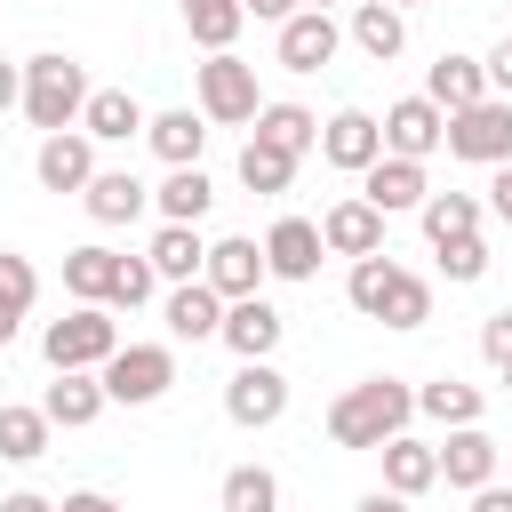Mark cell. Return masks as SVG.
<instances>
[{
    "label": "cell",
    "mask_w": 512,
    "mask_h": 512,
    "mask_svg": "<svg viewBox=\"0 0 512 512\" xmlns=\"http://www.w3.org/2000/svg\"><path fill=\"white\" fill-rule=\"evenodd\" d=\"M240 8H248V16H256V24H288V16H296V8H304V0H240Z\"/></svg>",
    "instance_id": "43"
},
{
    "label": "cell",
    "mask_w": 512,
    "mask_h": 512,
    "mask_svg": "<svg viewBox=\"0 0 512 512\" xmlns=\"http://www.w3.org/2000/svg\"><path fill=\"white\" fill-rule=\"evenodd\" d=\"M144 144H152L168 168H192V160H200V144H208V120H200V112H184V104H176V112H152V120H144Z\"/></svg>",
    "instance_id": "21"
},
{
    "label": "cell",
    "mask_w": 512,
    "mask_h": 512,
    "mask_svg": "<svg viewBox=\"0 0 512 512\" xmlns=\"http://www.w3.org/2000/svg\"><path fill=\"white\" fill-rule=\"evenodd\" d=\"M248 128H256L264 144H280V152H296V160H304V152L320 144V120H312L304 104H256V120H248Z\"/></svg>",
    "instance_id": "29"
},
{
    "label": "cell",
    "mask_w": 512,
    "mask_h": 512,
    "mask_svg": "<svg viewBox=\"0 0 512 512\" xmlns=\"http://www.w3.org/2000/svg\"><path fill=\"white\" fill-rule=\"evenodd\" d=\"M40 352H48V368H104V360L120 352V320H112V304H72L64 320H48Z\"/></svg>",
    "instance_id": "4"
},
{
    "label": "cell",
    "mask_w": 512,
    "mask_h": 512,
    "mask_svg": "<svg viewBox=\"0 0 512 512\" xmlns=\"http://www.w3.org/2000/svg\"><path fill=\"white\" fill-rule=\"evenodd\" d=\"M416 408H424L432 424H480V384L440 376V384H424V392H416Z\"/></svg>",
    "instance_id": "35"
},
{
    "label": "cell",
    "mask_w": 512,
    "mask_h": 512,
    "mask_svg": "<svg viewBox=\"0 0 512 512\" xmlns=\"http://www.w3.org/2000/svg\"><path fill=\"white\" fill-rule=\"evenodd\" d=\"M424 160H400V152H376L368 168H360V200L376 208V216H408V208H424Z\"/></svg>",
    "instance_id": "9"
},
{
    "label": "cell",
    "mask_w": 512,
    "mask_h": 512,
    "mask_svg": "<svg viewBox=\"0 0 512 512\" xmlns=\"http://www.w3.org/2000/svg\"><path fill=\"white\" fill-rule=\"evenodd\" d=\"M392 8H424V0H392Z\"/></svg>",
    "instance_id": "52"
},
{
    "label": "cell",
    "mask_w": 512,
    "mask_h": 512,
    "mask_svg": "<svg viewBox=\"0 0 512 512\" xmlns=\"http://www.w3.org/2000/svg\"><path fill=\"white\" fill-rule=\"evenodd\" d=\"M320 256H328V248H320V224H312V216H280V224L264 232V272H272V280H312Z\"/></svg>",
    "instance_id": "14"
},
{
    "label": "cell",
    "mask_w": 512,
    "mask_h": 512,
    "mask_svg": "<svg viewBox=\"0 0 512 512\" xmlns=\"http://www.w3.org/2000/svg\"><path fill=\"white\" fill-rule=\"evenodd\" d=\"M304 8H336V0H304Z\"/></svg>",
    "instance_id": "51"
},
{
    "label": "cell",
    "mask_w": 512,
    "mask_h": 512,
    "mask_svg": "<svg viewBox=\"0 0 512 512\" xmlns=\"http://www.w3.org/2000/svg\"><path fill=\"white\" fill-rule=\"evenodd\" d=\"M336 48H344V32H336L328 8H296V16L280 24V64H288V72H320Z\"/></svg>",
    "instance_id": "15"
},
{
    "label": "cell",
    "mask_w": 512,
    "mask_h": 512,
    "mask_svg": "<svg viewBox=\"0 0 512 512\" xmlns=\"http://www.w3.org/2000/svg\"><path fill=\"white\" fill-rule=\"evenodd\" d=\"M80 200H88V216H96V224H136V216H144V200H152V192H144V184H136V176H128V168H96V176H88V192H80Z\"/></svg>",
    "instance_id": "22"
},
{
    "label": "cell",
    "mask_w": 512,
    "mask_h": 512,
    "mask_svg": "<svg viewBox=\"0 0 512 512\" xmlns=\"http://www.w3.org/2000/svg\"><path fill=\"white\" fill-rule=\"evenodd\" d=\"M480 352H488L496 368L512 360V312H488V328H480Z\"/></svg>",
    "instance_id": "40"
},
{
    "label": "cell",
    "mask_w": 512,
    "mask_h": 512,
    "mask_svg": "<svg viewBox=\"0 0 512 512\" xmlns=\"http://www.w3.org/2000/svg\"><path fill=\"white\" fill-rule=\"evenodd\" d=\"M320 248H336V256H376V248H384V216H376L368 200H336V208L320 216Z\"/></svg>",
    "instance_id": "20"
},
{
    "label": "cell",
    "mask_w": 512,
    "mask_h": 512,
    "mask_svg": "<svg viewBox=\"0 0 512 512\" xmlns=\"http://www.w3.org/2000/svg\"><path fill=\"white\" fill-rule=\"evenodd\" d=\"M48 432H56V424H48L40 408H0V456H8V464H40V456H48Z\"/></svg>",
    "instance_id": "32"
},
{
    "label": "cell",
    "mask_w": 512,
    "mask_h": 512,
    "mask_svg": "<svg viewBox=\"0 0 512 512\" xmlns=\"http://www.w3.org/2000/svg\"><path fill=\"white\" fill-rule=\"evenodd\" d=\"M280 328H288V320H280V312H272L264 296H232V304H224V320H216V336H224V344H232L240 360H272Z\"/></svg>",
    "instance_id": "17"
},
{
    "label": "cell",
    "mask_w": 512,
    "mask_h": 512,
    "mask_svg": "<svg viewBox=\"0 0 512 512\" xmlns=\"http://www.w3.org/2000/svg\"><path fill=\"white\" fill-rule=\"evenodd\" d=\"M352 48H360V56H376V64H392V56L408 48L400 8H392V0H360V8H352Z\"/></svg>",
    "instance_id": "26"
},
{
    "label": "cell",
    "mask_w": 512,
    "mask_h": 512,
    "mask_svg": "<svg viewBox=\"0 0 512 512\" xmlns=\"http://www.w3.org/2000/svg\"><path fill=\"white\" fill-rule=\"evenodd\" d=\"M240 184H248V192H288V184H296V152L248 136V144H240Z\"/></svg>",
    "instance_id": "31"
},
{
    "label": "cell",
    "mask_w": 512,
    "mask_h": 512,
    "mask_svg": "<svg viewBox=\"0 0 512 512\" xmlns=\"http://www.w3.org/2000/svg\"><path fill=\"white\" fill-rule=\"evenodd\" d=\"M96 384H104V400H120V408H152V400L176 384V352H168V344H120V352L96 368Z\"/></svg>",
    "instance_id": "5"
},
{
    "label": "cell",
    "mask_w": 512,
    "mask_h": 512,
    "mask_svg": "<svg viewBox=\"0 0 512 512\" xmlns=\"http://www.w3.org/2000/svg\"><path fill=\"white\" fill-rule=\"evenodd\" d=\"M488 208H496V224H512V160H496V176H488Z\"/></svg>",
    "instance_id": "42"
},
{
    "label": "cell",
    "mask_w": 512,
    "mask_h": 512,
    "mask_svg": "<svg viewBox=\"0 0 512 512\" xmlns=\"http://www.w3.org/2000/svg\"><path fill=\"white\" fill-rule=\"evenodd\" d=\"M440 144H448L456 160H480V168H496V160H512V96H480V104H464V112H448V128H440Z\"/></svg>",
    "instance_id": "6"
},
{
    "label": "cell",
    "mask_w": 512,
    "mask_h": 512,
    "mask_svg": "<svg viewBox=\"0 0 512 512\" xmlns=\"http://www.w3.org/2000/svg\"><path fill=\"white\" fill-rule=\"evenodd\" d=\"M16 320H24V312H8V304H0V352H8V336H16Z\"/></svg>",
    "instance_id": "49"
},
{
    "label": "cell",
    "mask_w": 512,
    "mask_h": 512,
    "mask_svg": "<svg viewBox=\"0 0 512 512\" xmlns=\"http://www.w3.org/2000/svg\"><path fill=\"white\" fill-rule=\"evenodd\" d=\"M424 240L432 248H448V240H464V232H480V200L472 192H424Z\"/></svg>",
    "instance_id": "30"
},
{
    "label": "cell",
    "mask_w": 512,
    "mask_h": 512,
    "mask_svg": "<svg viewBox=\"0 0 512 512\" xmlns=\"http://www.w3.org/2000/svg\"><path fill=\"white\" fill-rule=\"evenodd\" d=\"M144 264H152L160 280H200V264H208L200 224H160V232H152V248H144Z\"/></svg>",
    "instance_id": "23"
},
{
    "label": "cell",
    "mask_w": 512,
    "mask_h": 512,
    "mask_svg": "<svg viewBox=\"0 0 512 512\" xmlns=\"http://www.w3.org/2000/svg\"><path fill=\"white\" fill-rule=\"evenodd\" d=\"M0 512H56L48 496H32V488H16V496H0Z\"/></svg>",
    "instance_id": "48"
},
{
    "label": "cell",
    "mask_w": 512,
    "mask_h": 512,
    "mask_svg": "<svg viewBox=\"0 0 512 512\" xmlns=\"http://www.w3.org/2000/svg\"><path fill=\"white\" fill-rule=\"evenodd\" d=\"M256 64H240L232 48H216L208 64H200V120H216V128H248L256 120Z\"/></svg>",
    "instance_id": "7"
},
{
    "label": "cell",
    "mask_w": 512,
    "mask_h": 512,
    "mask_svg": "<svg viewBox=\"0 0 512 512\" xmlns=\"http://www.w3.org/2000/svg\"><path fill=\"white\" fill-rule=\"evenodd\" d=\"M224 512H280V480L264 464H232L224 472Z\"/></svg>",
    "instance_id": "36"
},
{
    "label": "cell",
    "mask_w": 512,
    "mask_h": 512,
    "mask_svg": "<svg viewBox=\"0 0 512 512\" xmlns=\"http://www.w3.org/2000/svg\"><path fill=\"white\" fill-rule=\"evenodd\" d=\"M384 152H400V160H424V152H440V128H448V112L432 104V96H400L384 120Z\"/></svg>",
    "instance_id": "12"
},
{
    "label": "cell",
    "mask_w": 512,
    "mask_h": 512,
    "mask_svg": "<svg viewBox=\"0 0 512 512\" xmlns=\"http://www.w3.org/2000/svg\"><path fill=\"white\" fill-rule=\"evenodd\" d=\"M424 96H432L440 112H464V104H480V96H488V72H480V56H440V64L424 72Z\"/></svg>",
    "instance_id": "27"
},
{
    "label": "cell",
    "mask_w": 512,
    "mask_h": 512,
    "mask_svg": "<svg viewBox=\"0 0 512 512\" xmlns=\"http://www.w3.org/2000/svg\"><path fill=\"white\" fill-rule=\"evenodd\" d=\"M384 152V128H376V112H360V104H344L336 120H320V160L328 168H344V176H360L368 160Z\"/></svg>",
    "instance_id": "11"
},
{
    "label": "cell",
    "mask_w": 512,
    "mask_h": 512,
    "mask_svg": "<svg viewBox=\"0 0 512 512\" xmlns=\"http://www.w3.org/2000/svg\"><path fill=\"white\" fill-rule=\"evenodd\" d=\"M112 264H120V256H112V248H96V240H88V248H72V256H64V288H72V304H104Z\"/></svg>",
    "instance_id": "34"
},
{
    "label": "cell",
    "mask_w": 512,
    "mask_h": 512,
    "mask_svg": "<svg viewBox=\"0 0 512 512\" xmlns=\"http://www.w3.org/2000/svg\"><path fill=\"white\" fill-rule=\"evenodd\" d=\"M144 104L128 96V88H88V104H80V136H96V144H128V136H144Z\"/></svg>",
    "instance_id": "18"
},
{
    "label": "cell",
    "mask_w": 512,
    "mask_h": 512,
    "mask_svg": "<svg viewBox=\"0 0 512 512\" xmlns=\"http://www.w3.org/2000/svg\"><path fill=\"white\" fill-rule=\"evenodd\" d=\"M8 104H24V64L0 56V112H8Z\"/></svg>",
    "instance_id": "45"
},
{
    "label": "cell",
    "mask_w": 512,
    "mask_h": 512,
    "mask_svg": "<svg viewBox=\"0 0 512 512\" xmlns=\"http://www.w3.org/2000/svg\"><path fill=\"white\" fill-rule=\"evenodd\" d=\"M80 104H88V72L72 56H32L24 64V120L32 128H80Z\"/></svg>",
    "instance_id": "3"
},
{
    "label": "cell",
    "mask_w": 512,
    "mask_h": 512,
    "mask_svg": "<svg viewBox=\"0 0 512 512\" xmlns=\"http://www.w3.org/2000/svg\"><path fill=\"white\" fill-rule=\"evenodd\" d=\"M504 464H512V448H504Z\"/></svg>",
    "instance_id": "53"
},
{
    "label": "cell",
    "mask_w": 512,
    "mask_h": 512,
    "mask_svg": "<svg viewBox=\"0 0 512 512\" xmlns=\"http://www.w3.org/2000/svg\"><path fill=\"white\" fill-rule=\"evenodd\" d=\"M440 272H448V280H480V272H488V240H480V232L448 240V248H440Z\"/></svg>",
    "instance_id": "39"
},
{
    "label": "cell",
    "mask_w": 512,
    "mask_h": 512,
    "mask_svg": "<svg viewBox=\"0 0 512 512\" xmlns=\"http://www.w3.org/2000/svg\"><path fill=\"white\" fill-rule=\"evenodd\" d=\"M432 456H440V480L472 496V488H488V480H496V464H504V440H488L480 424H448V440H440Z\"/></svg>",
    "instance_id": "10"
},
{
    "label": "cell",
    "mask_w": 512,
    "mask_h": 512,
    "mask_svg": "<svg viewBox=\"0 0 512 512\" xmlns=\"http://www.w3.org/2000/svg\"><path fill=\"white\" fill-rule=\"evenodd\" d=\"M152 280H160V272H152L144 256H120V264H112V288H104V304H112V312H136V304L152 296Z\"/></svg>",
    "instance_id": "37"
},
{
    "label": "cell",
    "mask_w": 512,
    "mask_h": 512,
    "mask_svg": "<svg viewBox=\"0 0 512 512\" xmlns=\"http://www.w3.org/2000/svg\"><path fill=\"white\" fill-rule=\"evenodd\" d=\"M224 416H232L240 432L280 424V416H288V376H280L272 360H240V368H232V384H224Z\"/></svg>",
    "instance_id": "8"
},
{
    "label": "cell",
    "mask_w": 512,
    "mask_h": 512,
    "mask_svg": "<svg viewBox=\"0 0 512 512\" xmlns=\"http://www.w3.org/2000/svg\"><path fill=\"white\" fill-rule=\"evenodd\" d=\"M216 320H224V296H216L208 280H176V296H168V336H176V344H200V336H216Z\"/></svg>",
    "instance_id": "24"
},
{
    "label": "cell",
    "mask_w": 512,
    "mask_h": 512,
    "mask_svg": "<svg viewBox=\"0 0 512 512\" xmlns=\"http://www.w3.org/2000/svg\"><path fill=\"white\" fill-rule=\"evenodd\" d=\"M408 416H416V392H408L400 376H360L352 392H336L328 440H336V448H384L392 432H408Z\"/></svg>",
    "instance_id": "2"
},
{
    "label": "cell",
    "mask_w": 512,
    "mask_h": 512,
    "mask_svg": "<svg viewBox=\"0 0 512 512\" xmlns=\"http://www.w3.org/2000/svg\"><path fill=\"white\" fill-rule=\"evenodd\" d=\"M40 416H48V424H64V432H80V424H96V416H104V384H96L88 368H56V384L40 392Z\"/></svg>",
    "instance_id": "19"
},
{
    "label": "cell",
    "mask_w": 512,
    "mask_h": 512,
    "mask_svg": "<svg viewBox=\"0 0 512 512\" xmlns=\"http://www.w3.org/2000/svg\"><path fill=\"white\" fill-rule=\"evenodd\" d=\"M32 296H40V272L0 248V304H8V312H32Z\"/></svg>",
    "instance_id": "38"
},
{
    "label": "cell",
    "mask_w": 512,
    "mask_h": 512,
    "mask_svg": "<svg viewBox=\"0 0 512 512\" xmlns=\"http://www.w3.org/2000/svg\"><path fill=\"white\" fill-rule=\"evenodd\" d=\"M496 376H504V392H512V360H504V368H496Z\"/></svg>",
    "instance_id": "50"
},
{
    "label": "cell",
    "mask_w": 512,
    "mask_h": 512,
    "mask_svg": "<svg viewBox=\"0 0 512 512\" xmlns=\"http://www.w3.org/2000/svg\"><path fill=\"white\" fill-rule=\"evenodd\" d=\"M240 24H248V8H240V0H184V32H192L208 56H216V48H232V32H240Z\"/></svg>",
    "instance_id": "33"
},
{
    "label": "cell",
    "mask_w": 512,
    "mask_h": 512,
    "mask_svg": "<svg viewBox=\"0 0 512 512\" xmlns=\"http://www.w3.org/2000/svg\"><path fill=\"white\" fill-rule=\"evenodd\" d=\"M376 456H384V488H392V496H424V488L440 480V456H432L424 440H408V432H392Z\"/></svg>",
    "instance_id": "25"
},
{
    "label": "cell",
    "mask_w": 512,
    "mask_h": 512,
    "mask_svg": "<svg viewBox=\"0 0 512 512\" xmlns=\"http://www.w3.org/2000/svg\"><path fill=\"white\" fill-rule=\"evenodd\" d=\"M152 200H160V224H200L208 200H216V184H208V168L192 160V168H168V184H160Z\"/></svg>",
    "instance_id": "28"
},
{
    "label": "cell",
    "mask_w": 512,
    "mask_h": 512,
    "mask_svg": "<svg viewBox=\"0 0 512 512\" xmlns=\"http://www.w3.org/2000/svg\"><path fill=\"white\" fill-rule=\"evenodd\" d=\"M472 512H512V480H488V488H472Z\"/></svg>",
    "instance_id": "44"
},
{
    "label": "cell",
    "mask_w": 512,
    "mask_h": 512,
    "mask_svg": "<svg viewBox=\"0 0 512 512\" xmlns=\"http://www.w3.org/2000/svg\"><path fill=\"white\" fill-rule=\"evenodd\" d=\"M200 280H208L224 304H232V296H256V288H264V240H240V232L216 240L208 264H200Z\"/></svg>",
    "instance_id": "16"
},
{
    "label": "cell",
    "mask_w": 512,
    "mask_h": 512,
    "mask_svg": "<svg viewBox=\"0 0 512 512\" xmlns=\"http://www.w3.org/2000/svg\"><path fill=\"white\" fill-rule=\"evenodd\" d=\"M344 296H352L360 320H384V328H424V320H432V280H416V272L392 264L384 248H376V256H352Z\"/></svg>",
    "instance_id": "1"
},
{
    "label": "cell",
    "mask_w": 512,
    "mask_h": 512,
    "mask_svg": "<svg viewBox=\"0 0 512 512\" xmlns=\"http://www.w3.org/2000/svg\"><path fill=\"white\" fill-rule=\"evenodd\" d=\"M32 176H40V192H88V176H96V136L56 128V136L40 144V160H32Z\"/></svg>",
    "instance_id": "13"
},
{
    "label": "cell",
    "mask_w": 512,
    "mask_h": 512,
    "mask_svg": "<svg viewBox=\"0 0 512 512\" xmlns=\"http://www.w3.org/2000/svg\"><path fill=\"white\" fill-rule=\"evenodd\" d=\"M352 512H408V496H392V488H368Z\"/></svg>",
    "instance_id": "46"
},
{
    "label": "cell",
    "mask_w": 512,
    "mask_h": 512,
    "mask_svg": "<svg viewBox=\"0 0 512 512\" xmlns=\"http://www.w3.org/2000/svg\"><path fill=\"white\" fill-rule=\"evenodd\" d=\"M480 72H488V96H512V32L496 40V56H480Z\"/></svg>",
    "instance_id": "41"
},
{
    "label": "cell",
    "mask_w": 512,
    "mask_h": 512,
    "mask_svg": "<svg viewBox=\"0 0 512 512\" xmlns=\"http://www.w3.org/2000/svg\"><path fill=\"white\" fill-rule=\"evenodd\" d=\"M56 512H120V504H112V496H96V488H80V496H64Z\"/></svg>",
    "instance_id": "47"
}]
</instances>
